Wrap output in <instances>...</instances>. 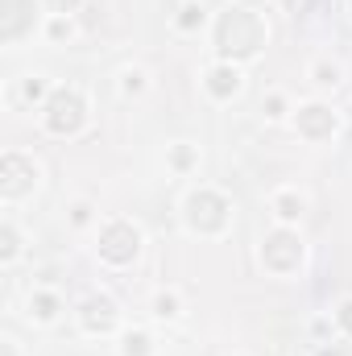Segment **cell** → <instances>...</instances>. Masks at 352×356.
<instances>
[{"label":"cell","instance_id":"cell-1","mask_svg":"<svg viewBox=\"0 0 352 356\" xmlns=\"http://www.w3.org/2000/svg\"><path fill=\"white\" fill-rule=\"evenodd\" d=\"M257 46H262V25H257V17L245 13V8L224 13V21H220V50H224V54H253Z\"/></svg>","mask_w":352,"mask_h":356},{"label":"cell","instance_id":"cell-2","mask_svg":"<svg viewBox=\"0 0 352 356\" xmlns=\"http://www.w3.org/2000/svg\"><path fill=\"white\" fill-rule=\"evenodd\" d=\"M83 99L75 91H54L46 99V129L50 133H79L83 129Z\"/></svg>","mask_w":352,"mask_h":356},{"label":"cell","instance_id":"cell-3","mask_svg":"<svg viewBox=\"0 0 352 356\" xmlns=\"http://www.w3.org/2000/svg\"><path fill=\"white\" fill-rule=\"evenodd\" d=\"M137 249H141V236H137L129 224H108V228L99 232V257H104V261H112V266L133 261V257H137Z\"/></svg>","mask_w":352,"mask_h":356},{"label":"cell","instance_id":"cell-4","mask_svg":"<svg viewBox=\"0 0 352 356\" xmlns=\"http://www.w3.org/2000/svg\"><path fill=\"white\" fill-rule=\"evenodd\" d=\"M33 182H38V170L29 158H21V154L0 158V195L4 199H21L25 191H33Z\"/></svg>","mask_w":352,"mask_h":356},{"label":"cell","instance_id":"cell-5","mask_svg":"<svg viewBox=\"0 0 352 356\" xmlns=\"http://www.w3.org/2000/svg\"><path fill=\"white\" fill-rule=\"evenodd\" d=\"M186 207H191V224L195 228H220L224 224V211H228L224 199H216V195H195Z\"/></svg>","mask_w":352,"mask_h":356},{"label":"cell","instance_id":"cell-6","mask_svg":"<svg viewBox=\"0 0 352 356\" xmlns=\"http://www.w3.org/2000/svg\"><path fill=\"white\" fill-rule=\"evenodd\" d=\"M29 13H33V0H4V21H0V38H4V42L21 38V33H25V25L33 21Z\"/></svg>","mask_w":352,"mask_h":356},{"label":"cell","instance_id":"cell-7","mask_svg":"<svg viewBox=\"0 0 352 356\" xmlns=\"http://www.w3.org/2000/svg\"><path fill=\"white\" fill-rule=\"evenodd\" d=\"M265 261H269L273 269H290L294 261H298V241L286 236V232L269 236V241H265Z\"/></svg>","mask_w":352,"mask_h":356},{"label":"cell","instance_id":"cell-8","mask_svg":"<svg viewBox=\"0 0 352 356\" xmlns=\"http://www.w3.org/2000/svg\"><path fill=\"white\" fill-rule=\"evenodd\" d=\"M332 124H336V116H332L323 104H311V108H303V112H298V129H303L307 137H328V133H332Z\"/></svg>","mask_w":352,"mask_h":356},{"label":"cell","instance_id":"cell-9","mask_svg":"<svg viewBox=\"0 0 352 356\" xmlns=\"http://www.w3.org/2000/svg\"><path fill=\"white\" fill-rule=\"evenodd\" d=\"M112 319H116V307H112L108 298H88V302H83V323H88V332H108Z\"/></svg>","mask_w":352,"mask_h":356},{"label":"cell","instance_id":"cell-10","mask_svg":"<svg viewBox=\"0 0 352 356\" xmlns=\"http://www.w3.org/2000/svg\"><path fill=\"white\" fill-rule=\"evenodd\" d=\"M207 88L216 91V95H232V91L241 88V75H237L232 67H216L211 79H207Z\"/></svg>","mask_w":352,"mask_h":356},{"label":"cell","instance_id":"cell-11","mask_svg":"<svg viewBox=\"0 0 352 356\" xmlns=\"http://www.w3.org/2000/svg\"><path fill=\"white\" fill-rule=\"evenodd\" d=\"M29 307H33V315H38V319H54V311H58L54 294H38V298H33Z\"/></svg>","mask_w":352,"mask_h":356},{"label":"cell","instance_id":"cell-12","mask_svg":"<svg viewBox=\"0 0 352 356\" xmlns=\"http://www.w3.org/2000/svg\"><path fill=\"white\" fill-rule=\"evenodd\" d=\"M150 353V340L141 336V332H133V336H125V356H145Z\"/></svg>","mask_w":352,"mask_h":356},{"label":"cell","instance_id":"cell-13","mask_svg":"<svg viewBox=\"0 0 352 356\" xmlns=\"http://www.w3.org/2000/svg\"><path fill=\"white\" fill-rule=\"evenodd\" d=\"M0 257H4V261H8V257H17V232H13L8 224L0 228Z\"/></svg>","mask_w":352,"mask_h":356},{"label":"cell","instance_id":"cell-14","mask_svg":"<svg viewBox=\"0 0 352 356\" xmlns=\"http://www.w3.org/2000/svg\"><path fill=\"white\" fill-rule=\"evenodd\" d=\"M298 211H303V203H298L294 195H282V199H278V216H282V220H294Z\"/></svg>","mask_w":352,"mask_h":356},{"label":"cell","instance_id":"cell-15","mask_svg":"<svg viewBox=\"0 0 352 356\" xmlns=\"http://www.w3.org/2000/svg\"><path fill=\"white\" fill-rule=\"evenodd\" d=\"M199 21H203V8H195V4H186V8H182V17H178V25H182V29H195Z\"/></svg>","mask_w":352,"mask_h":356},{"label":"cell","instance_id":"cell-16","mask_svg":"<svg viewBox=\"0 0 352 356\" xmlns=\"http://www.w3.org/2000/svg\"><path fill=\"white\" fill-rule=\"evenodd\" d=\"M154 307H158V315H162V319H170V315L178 311V302L170 298V294H158V302H154Z\"/></svg>","mask_w":352,"mask_h":356},{"label":"cell","instance_id":"cell-17","mask_svg":"<svg viewBox=\"0 0 352 356\" xmlns=\"http://www.w3.org/2000/svg\"><path fill=\"white\" fill-rule=\"evenodd\" d=\"M340 327H344V332H352V302H344V307H340Z\"/></svg>","mask_w":352,"mask_h":356},{"label":"cell","instance_id":"cell-18","mask_svg":"<svg viewBox=\"0 0 352 356\" xmlns=\"http://www.w3.org/2000/svg\"><path fill=\"white\" fill-rule=\"evenodd\" d=\"M75 4H79V0H50V8H54V13H71Z\"/></svg>","mask_w":352,"mask_h":356},{"label":"cell","instance_id":"cell-19","mask_svg":"<svg viewBox=\"0 0 352 356\" xmlns=\"http://www.w3.org/2000/svg\"><path fill=\"white\" fill-rule=\"evenodd\" d=\"M50 33H54V38H67V33H71V25H67V21H54V25H50Z\"/></svg>","mask_w":352,"mask_h":356},{"label":"cell","instance_id":"cell-20","mask_svg":"<svg viewBox=\"0 0 352 356\" xmlns=\"http://www.w3.org/2000/svg\"><path fill=\"white\" fill-rule=\"evenodd\" d=\"M25 95H29V99H38V95H42V83H38V79H29V83H25Z\"/></svg>","mask_w":352,"mask_h":356},{"label":"cell","instance_id":"cell-21","mask_svg":"<svg viewBox=\"0 0 352 356\" xmlns=\"http://www.w3.org/2000/svg\"><path fill=\"white\" fill-rule=\"evenodd\" d=\"M265 112H269V116H282V99H278V95H273V99H269V104H265Z\"/></svg>","mask_w":352,"mask_h":356},{"label":"cell","instance_id":"cell-22","mask_svg":"<svg viewBox=\"0 0 352 356\" xmlns=\"http://www.w3.org/2000/svg\"><path fill=\"white\" fill-rule=\"evenodd\" d=\"M175 162L178 166H191V149H175Z\"/></svg>","mask_w":352,"mask_h":356}]
</instances>
